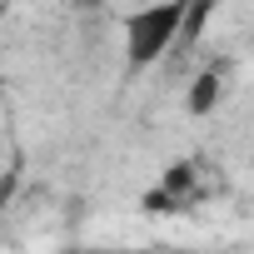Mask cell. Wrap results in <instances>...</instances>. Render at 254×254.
Instances as JSON below:
<instances>
[{"instance_id":"cell-1","label":"cell","mask_w":254,"mask_h":254,"mask_svg":"<svg viewBox=\"0 0 254 254\" xmlns=\"http://www.w3.org/2000/svg\"><path fill=\"white\" fill-rule=\"evenodd\" d=\"M180 15H185V0H155V5H145L125 20V60H130V70H150L160 55H170Z\"/></svg>"},{"instance_id":"cell-2","label":"cell","mask_w":254,"mask_h":254,"mask_svg":"<svg viewBox=\"0 0 254 254\" xmlns=\"http://www.w3.org/2000/svg\"><path fill=\"white\" fill-rule=\"evenodd\" d=\"M219 100H224V75H219V70H204V75L190 85V115H209Z\"/></svg>"}]
</instances>
